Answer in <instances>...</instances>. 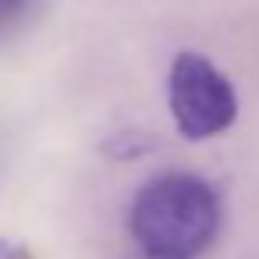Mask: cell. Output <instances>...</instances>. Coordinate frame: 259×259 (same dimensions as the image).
<instances>
[{
  "label": "cell",
  "instance_id": "obj_1",
  "mask_svg": "<svg viewBox=\"0 0 259 259\" xmlns=\"http://www.w3.org/2000/svg\"><path fill=\"white\" fill-rule=\"evenodd\" d=\"M128 227L141 253L158 259H194L213 243L220 200L194 174H164L138 190Z\"/></svg>",
  "mask_w": 259,
  "mask_h": 259
},
{
  "label": "cell",
  "instance_id": "obj_2",
  "mask_svg": "<svg viewBox=\"0 0 259 259\" xmlns=\"http://www.w3.org/2000/svg\"><path fill=\"white\" fill-rule=\"evenodd\" d=\"M167 105L187 141H207L236 121V92L230 79L200 53H181L167 79Z\"/></svg>",
  "mask_w": 259,
  "mask_h": 259
},
{
  "label": "cell",
  "instance_id": "obj_3",
  "mask_svg": "<svg viewBox=\"0 0 259 259\" xmlns=\"http://www.w3.org/2000/svg\"><path fill=\"white\" fill-rule=\"evenodd\" d=\"M0 259H33V253L13 240H0Z\"/></svg>",
  "mask_w": 259,
  "mask_h": 259
},
{
  "label": "cell",
  "instance_id": "obj_4",
  "mask_svg": "<svg viewBox=\"0 0 259 259\" xmlns=\"http://www.w3.org/2000/svg\"><path fill=\"white\" fill-rule=\"evenodd\" d=\"M26 4H30V0H0V26L10 23V20L17 17V13L23 10Z\"/></svg>",
  "mask_w": 259,
  "mask_h": 259
},
{
  "label": "cell",
  "instance_id": "obj_5",
  "mask_svg": "<svg viewBox=\"0 0 259 259\" xmlns=\"http://www.w3.org/2000/svg\"><path fill=\"white\" fill-rule=\"evenodd\" d=\"M128 259H158V256H148V253H138V256H128Z\"/></svg>",
  "mask_w": 259,
  "mask_h": 259
}]
</instances>
